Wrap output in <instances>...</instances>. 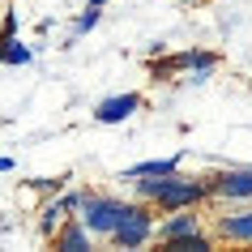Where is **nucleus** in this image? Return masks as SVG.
Instances as JSON below:
<instances>
[{
  "label": "nucleus",
  "instance_id": "1",
  "mask_svg": "<svg viewBox=\"0 0 252 252\" xmlns=\"http://www.w3.org/2000/svg\"><path fill=\"white\" fill-rule=\"evenodd\" d=\"M137 192H141V197H150V201H158V205H167V210H180V205L201 201V192H205V188L192 184V180H175V171H171V175H158V180H141V184H137Z\"/></svg>",
  "mask_w": 252,
  "mask_h": 252
},
{
  "label": "nucleus",
  "instance_id": "2",
  "mask_svg": "<svg viewBox=\"0 0 252 252\" xmlns=\"http://www.w3.org/2000/svg\"><path fill=\"white\" fill-rule=\"evenodd\" d=\"M133 205H120V201H107V197H86V226L90 231H103V235H116V226L124 222V214Z\"/></svg>",
  "mask_w": 252,
  "mask_h": 252
},
{
  "label": "nucleus",
  "instance_id": "3",
  "mask_svg": "<svg viewBox=\"0 0 252 252\" xmlns=\"http://www.w3.org/2000/svg\"><path fill=\"white\" fill-rule=\"evenodd\" d=\"M150 235H154V222H150V214L137 210V205L124 214V222L116 226V244H120V248H141Z\"/></svg>",
  "mask_w": 252,
  "mask_h": 252
},
{
  "label": "nucleus",
  "instance_id": "4",
  "mask_svg": "<svg viewBox=\"0 0 252 252\" xmlns=\"http://www.w3.org/2000/svg\"><path fill=\"white\" fill-rule=\"evenodd\" d=\"M141 107V98L137 94H116V98H107V103H98V111H94V120L98 124H120V120H128Z\"/></svg>",
  "mask_w": 252,
  "mask_h": 252
},
{
  "label": "nucleus",
  "instance_id": "5",
  "mask_svg": "<svg viewBox=\"0 0 252 252\" xmlns=\"http://www.w3.org/2000/svg\"><path fill=\"white\" fill-rule=\"evenodd\" d=\"M214 192H222V197H252V171H231V175H218Z\"/></svg>",
  "mask_w": 252,
  "mask_h": 252
},
{
  "label": "nucleus",
  "instance_id": "6",
  "mask_svg": "<svg viewBox=\"0 0 252 252\" xmlns=\"http://www.w3.org/2000/svg\"><path fill=\"white\" fill-rule=\"evenodd\" d=\"M162 239H184V235H197V214H175L171 222H162L158 231Z\"/></svg>",
  "mask_w": 252,
  "mask_h": 252
},
{
  "label": "nucleus",
  "instance_id": "7",
  "mask_svg": "<svg viewBox=\"0 0 252 252\" xmlns=\"http://www.w3.org/2000/svg\"><path fill=\"white\" fill-rule=\"evenodd\" d=\"M180 167V158H154V162H137L124 171V180H137V175H171Z\"/></svg>",
  "mask_w": 252,
  "mask_h": 252
},
{
  "label": "nucleus",
  "instance_id": "8",
  "mask_svg": "<svg viewBox=\"0 0 252 252\" xmlns=\"http://www.w3.org/2000/svg\"><path fill=\"white\" fill-rule=\"evenodd\" d=\"M222 235H226V239H252V214L222 218Z\"/></svg>",
  "mask_w": 252,
  "mask_h": 252
},
{
  "label": "nucleus",
  "instance_id": "9",
  "mask_svg": "<svg viewBox=\"0 0 252 252\" xmlns=\"http://www.w3.org/2000/svg\"><path fill=\"white\" fill-rule=\"evenodd\" d=\"M167 252H210V239L184 235V239H167Z\"/></svg>",
  "mask_w": 252,
  "mask_h": 252
},
{
  "label": "nucleus",
  "instance_id": "10",
  "mask_svg": "<svg viewBox=\"0 0 252 252\" xmlns=\"http://www.w3.org/2000/svg\"><path fill=\"white\" fill-rule=\"evenodd\" d=\"M56 244H60L64 252H86V231H81V226H68V231L56 239Z\"/></svg>",
  "mask_w": 252,
  "mask_h": 252
},
{
  "label": "nucleus",
  "instance_id": "11",
  "mask_svg": "<svg viewBox=\"0 0 252 252\" xmlns=\"http://www.w3.org/2000/svg\"><path fill=\"white\" fill-rule=\"evenodd\" d=\"M64 201H56V205H47V210H43V231H56V222H60V218H64Z\"/></svg>",
  "mask_w": 252,
  "mask_h": 252
},
{
  "label": "nucleus",
  "instance_id": "12",
  "mask_svg": "<svg viewBox=\"0 0 252 252\" xmlns=\"http://www.w3.org/2000/svg\"><path fill=\"white\" fill-rule=\"evenodd\" d=\"M94 26H98V4H90V9L77 17V30H73V39H77V34H86V30H94Z\"/></svg>",
  "mask_w": 252,
  "mask_h": 252
},
{
  "label": "nucleus",
  "instance_id": "13",
  "mask_svg": "<svg viewBox=\"0 0 252 252\" xmlns=\"http://www.w3.org/2000/svg\"><path fill=\"white\" fill-rule=\"evenodd\" d=\"M4 60H9V64H30V47H22L17 39H9V52H4Z\"/></svg>",
  "mask_w": 252,
  "mask_h": 252
},
{
  "label": "nucleus",
  "instance_id": "14",
  "mask_svg": "<svg viewBox=\"0 0 252 252\" xmlns=\"http://www.w3.org/2000/svg\"><path fill=\"white\" fill-rule=\"evenodd\" d=\"M17 34V13H4V39H13Z\"/></svg>",
  "mask_w": 252,
  "mask_h": 252
},
{
  "label": "nucleus",
  "instance_id": "15",
  "mask_svg": "<svg viewBox=\"0 0 252 252\" xmlns=\"http://www.w3.org/2000/svg\"><path fill=\"white\" fill-rule=\"evenodd\" d=\"M90 4H98V9H103V4H107V0H90Z\"/></svg>",
  "mask_w": 252,
  "mask_h": 252
}]
</instances>
